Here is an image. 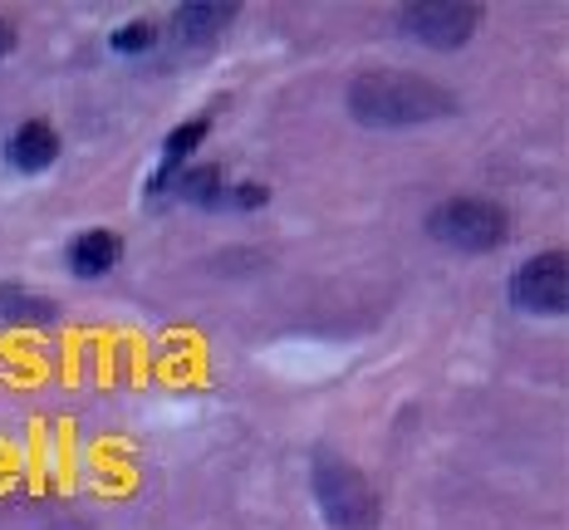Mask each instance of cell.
Returning <instances> with one entry per match:
<instances>
[{
  "label": "cell",
  "instance_id": "8992f818",
  "mask_svg": "<svg viewBox=\"0 0 569 530\" xmlns=\"http://www.w3.org/2000/svg\"><path fill=\"white\" fill-rule=\"evenodd\" d=\"M54 158H59V133L44 123V118L20 123L16 133H10V143H6V162L16 172H44Z\"/></svg>",
  "mask_w": 569,
  "mask_h": 530
},
{
  "label": "cell",
  "instance_id": "5b68a950",
  "mask_svg": "<svg viewBox=\"0 0 569 530\" xmlns=\"http://www.w3.org/2000/svg\"><path fill=\"white\" fill-rule=\"evenodd\" d=\"M511 304L526 314H565L569 310V266L560 251L530 256L511 276Z\"/></svg>",
  "mask_w": 569,
  "mask_h": 530
},
{
  "label": "cell",
  "instance_id": "277c9868",
  "mask_svg": "<svg viewBox=\"0 0 569 530\" xmlns=\"http://www.w3.org/2000/svg\"><path fill=\"white\" fill-rule=\"evenodd\" d=\"M477 26L481 6H471V0H412L398 10V30L427 50H461L477 34Z\"/></svg>",
  "mask_w": 569,
  "mask_h": 530
},
{
  "label": "cell",
  "instance_id": "9c48e42d",
  "mask_svg": "<svg viewBox=\"0 0 569 530\" xmlns=\"http://www.w3.org/2000/svg\"><path fill=\"white\" fill-rule=\"evenodd\" d=\"M0 314H6V320H20V324H44V320H54V300L30 294L20 286H0Z\"/></svg>",
  "mask_w": 569,
  "mask_h": 530
},
{
  "label": "cell",
  "instance_id": "8fae6325",
  "mask_svg": "<svg viewBox=\"0 0 569 530\" xmlns=\"http://www.w3.org/2000/svg\"><path fill=\"white\" fill-rule=\"evenodd\" d=\"M207 118H192V123L172 128L168 143H162V168H182L187 158H192V148H201V138H207Z\"/></svg>",
  "mask_w": 569,
  "mask_h": 530
},
{
  "label": "cell",
  "instance_id": "7c38bea8",
  "mask_svg": "<svg viewBox=\"0 0 569 530\" xmlns=\"http://www.w3.org/2000/svg\"><path fill=\"white\" fill-rule=\"evenodd\" d=\"M113 54H148L152 44H158V30L148 26V20H133V26H123V30H113Z\"/></svg>",
  "mask_w": 569,
  "mask_h": 530
},
{
  "label": "cell",
  "instance_id": "6da1fadb",
  "mask_svg": "<svg viewBox=\"0 0 569 530\" xmlns=\"http://www.w3.org/2000/svg\"><path fill=\"white\" fill-rule=\"evenodd\" d=\"M349 118L363 128H412L432 123V118L457 113V99L442 84L422 74H402V69H369L343 93Z\"/></svg>",
  "mask_w": 569,
  "mask_h": 530
},
{
  "label": "cell",
  "instance_id": "3957f363",
  "mask_svg": "<svg viewBox=\"0 0 569 530\" xmlns=\"http://www.w3.org/2000/svg\"><path fill=\"white\" fill-rule=\"evenodd\" d=\"M427 236L442 241L447 251L481 256L511 236V221H506V207L486 202V197H447L442 207L427 211Z\"/></svg>",
  "mask_w": 569,
  "mask_h": 530
},
{
  "label": "cell",
  "instance_id": "52a82bcc",
  "mask_svg": "<svg viewBox=\"0 0 569 530\" xmlns=\"http://www.w3.org/2000/svg\"><path fill=\"white\" fill-rule=\"evenodd\" d=\"M231 20H236V6H227V0H192V6L172 10V26H177V34H182L187 44L217 40L221 30H231Z\"/></svg>",
  "mask_w": 569,
  "mask_h": 530
},
{
  "label": "cell",
  "instance_id": "7a4b0ae2",
  "mask_svg": "<svg viewBox=\"0 0 569 530\" xmlns=\"http://www.w3.org/2000/svg\"><path fill=\"white\" fill-rule=\"evenodd\" d=\"M310 487H315V501H319V511H325V521L335 530H373L378 516H383L373 481L363 477L353 462L335 457V452L315 457Z\"/></svg>",
  "mask_w": 569,
  "mask_h": 530
},
{
  "label": "cell",
  "instance_id": "4fadbf2b",
  "mask_svg": "<svg viewBox=\"0 0 569 530\" xmlns=\"http://www.w3.org/2000/svg\"><path fill=\"white\" fill-rule=\"evenodd\" d=\"M227 202L241 207V211H256L270 202V187L266 182H241V187H227Z\"/></svg>",
  "mask_w": 569,
  "mask_h": 530
},
{
  "label": "cell",
  "instance_id": "5bb4252c",
  "mask_svg": "<svg viewBox=\"0 0 569 530\" xmlns=\"http://www.w3.org/2000/svg\"><path fill=\"white\" fill-rule=\"evenodd\" d=\"M10 50H16V30H10L6 20H0V59H6Z\"/></svg>",
  "mask_w": 569,
  "mask_h": 530
},
{
  "label": "cell",
  "instance_id": "30bf717a",
  "mask_svg": "<svg viewBox=\"0 0 569 530\" xmlns=\"http://www.w3.org/2000/svg\"><path fill=\"white\" fill-rule=\"evenodd\" d=\"M177 187H182V197L192 207H221L227 202V182H221V172L211 168H187V172H177Z\"/></svg>",
  "mask_w": 569,
  "mask_h": 530
},
{
  "label": "cell",
  "instance_id": "ba28073f",
  "mask_svg": "<svg viewBox=\"0 0 569 530\" xmlns=\"http://www.w3.org/2000/svg\"><path fill=\"white\" fill-rule=\"evenodd\" d=\"M118 256H123V241H118L113 231H84L74 246H69V270L84 280H99L118 266Z\"/></svg>",
  "mask_w": 569,
  "mask_h": 530
}]
</instances>
